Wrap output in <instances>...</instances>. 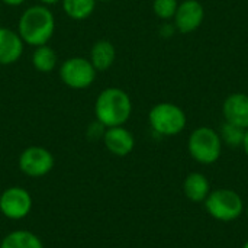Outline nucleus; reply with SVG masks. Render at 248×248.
I'll list each match as a JSON object with an SVG mask.
<instances>
[{
    "label": "nucleus",
    "instance_id": "f8f14e48",
    "mask_svg": "<svg viewBox=\"0 0 248 248\" xmlns=\"http://www.w3.org/2000/svg\"><path fill=\"white\" fill-rule=\"evenodd\" d=\"M23 41L16 31L0 26V65H10L23 54Z\"/></svg>",
    "mask_w": 248,
    "mask_h": 248
},
{
    "label": "nucleus",
    "instance_id": "f257e3e1",
    "mask_svg": "<svg viewBox=\"0 0 248 248\" xmlns=\"http://www.w3.org/2000/svg\"><path fill=\"white\" fill-rule=\"evenodd\" d=\"M16 32L26 45H46L55 32V17L48 6L33 4L20 15Z\"/></svg>",
    "mask_w": 248,
    "mask_h": 248
},
{
    "label": "nucleus",
    "instance_id": "4468645a",
    "mask_svg": "<svg viewBox=\"0 0 248 248\" xmlns=\"http://www.w3.org/2000/svg\"><path fill=\"white\" fill-rule=\"evenodd\" d=\"M211 190H212L211 183L203 173H198V171L190 173L186 176L183 182L185 196L195 203H203L208 195L211 193Z\"/></svg>",
    "mask_w": 248,
    "mask_h": 248
},
{
    "label": "nucleus",
    "instance_id": "393cba45",
    "mask_svg": "<svg viewBox=\"0 0 248 248\" xmlns=\"http://www.w3.org/2000/svg\"><path fill=\"white\" fill-rule=\"evenodd\" d=\"M96 1H110V0H96Z\"/></svg>",
    "mask_w": 248,
    "mask_h": 248
},
{
    "label": "nucleus",
    "instance_id": "6e6552de",
    "mask_svg": "<svg viewBox=\"0 0 248 248\" xmlns=\"http://www.w3.org/2000/svg\"><path fill=\"white\" fill-rule=\"evenodd\" d=\"M32 209V196L23 187H9L0 195V212L12 221L28 217Z\"/></svg>",
    "mask_w": 248,
    "mask_h": 248
},
{
    "label": "nucleus",
    "instance_id": "9d476101",
    "mask_svg": "<svg viewBox=\"0 0 248 248\" xmlns=\"http://www.w3.org/2000/svg\"><path fill=\"white\" fill-rule=\"evenodd\" d=\"M103 142L108 151L116 157H125L132 153L135 147V138L129 129L122 126L106 128L103 134Z\"/></svg>",
    "mask_w": 248,
    "mask_h": 248
},
{
    "label": "nucleus",
    "instance_id": "7ed1b4c3",
    "mask_svg": "<svg viewBox=\"0 0 248 248\" xmlns=\"http://www.w3.org/2000/svg\"><path fill=\"white\" fill-rule=\"evenodd\" d=\"M222 147L224 144L219 132L211 126L196 128L187 140V151L190 157L203 166L217 163L222 154Z\"/></svg>",
    "mask_w": 248,
    "mask_h": 248
},
{
    "label": "nucleus",
    "instance_id": "6ab92c4d",
    "mask_svg": "<svg viewBox=\"0 0 248 248\" xmlns=\"http://www.w3.org/2000/svg\"><path fill=\"white\" fill-rule=\"evenodd\" d=\"M179 7L177 0H154L153 1V12L157 17L163 20H170L174 17L176 10Z\"/></svg>",
    "mask_w": 248,
    "mask_h": 248
},
{
    "label": "nucleus",
    "instance_id": "dca6fc26",
    "mask_svg": "<svg viewBox=\"0 0 248 248\" xmlns=\"http://www.w3.org/2000/svg\"><path fill=\"white\" fill-rule=\"evenodd\" d=\"M58 55L57 52L46 45L36 46L32 54V65L39 73H52L57 68Z\"/></svg>",
    "mask_w": 248,
    "mask_h": 248
},
{
    "label": "nucleus",
    "instance_id": "f03ea898",
    "mask_svg": "<svg viewBox=\"0 0 248 248\" xmlns=\"http://www.w3.org/2000/svg\"><path fill=\"white\" fill-rule=\"evenodd\" d=\"M96 121L105 128L122 126L132 115V100L129 94L119 87L102 90L94 103Z\"/></svg>",
    "mask_w": 248,
    "mask_h": 248
},
{
    "label": "nucleus",
    "instance_id": "9b49d317",
    "mask_svg": "<svg viewBox=\"0 0 248 248\" xmlns=\"http://www.w3.org/2000/svg\"><path fill=\"white\" fill-rule=\"evenodd\" d=\"M222 116L225 122L237 125L243 129L248 128V94L231 93L222 103Z\"/></svg>",
    "mask_w": 248,
    "mask_h": 248
},
{
    "label": "nucleus",
    "instance_id": "f3484780",
    "mask_svg": "<svg viewBox=\"0 0 248 248\" xmlns=\"http://www.w3.org/2000/svg\"><path fill=\"white\" fill-rule=\"evenodd\" d=\"M96 0H61L64 13L73 20H84L90 17L96 9Z\"/></svg>",
    "mask_w": 248,
    "mask_h": 248
},
{
    "label": "nucleus",
    "instance_id": "412c9836",
    "mask_svg": "<svg viewBox=\"0 0 248 248\" xmlns=\"http://www.w3.org/2000/svg\"><path fill=\"white\" fill-rule=\"evenodd\" d=\"M4 4H7V6H12V7H17V6H20V4H23L26 0H1Z\"/></svg>",
    "mask_w": 248,
    "mask_h": 248
},
{
    "label": "nucleus",
    "instance_id": "2eb2a0df",
    "mask_svg": "<svg viewBox=\"0 0 248 248\" xmlns=\"http://www.w3.org/2000/svg\"><path fill=\"white\" fill-rule=\"evenodd\" d=\"M0 248H44V244L33 232L17 230L3 238Z\"/></svg>",
    "mask_w": 248,
    "mask_h": 248
},
{
    "label": "nucleus",
    "instance_id": "4be33fe9",
    "mask_svg": "<svg viewBox=\"0 0 248 248\" xmlns=\"http://www.w3.org/2000/svg\"><path fill=\"white\" fill-rule=\"evenodd\" d=\"M246 153V155L248 157V128L246 129V134H244V141H243V147H241Z\"/></svg>",
    "mask_w": 248,
    "mask_h": 248
},
{
    "label": "nucleus",
    "instance_id": "423d86ee",
    "mask_svg": "<svg viewBox=\"0 0 248 248\" xmlns=\"http://www.w3.org/2000/svg\"><path fill=\"white\" fill-rule=\"evenodd\" d=\"M96 74L97 71L94 70L89 58L71 57L65 60L60 67L61 81L67 87L74 90H83L90 87L96 80Z\"/></svg>",
    "mask_w": 248,
    "mask_h": 248
},
{
    "label": "nucleus",
    "instance_id": "0eeeda50",
    "mask_svg": "<svg viewBox=\"0 0 248 248\" xmlns=\"http://www.w3.org/2000/svg\"><path fill=\"white\" fill-rule=\"evenodd\" d=\"M19 169L29 177L46 176L54 169V155L49 150L38 145L28 147L19 155Z\"/></svg>",
    "mask_w": 248,
    "mask_h": 248
},
{
    "label": "nucleus",
    "instance_id": "20e7f679",
    "mask_svg": "<svg viewBox=\"0 0 248 248\" xmlns=\"http://www.w3.org/2000/svg\"><path fill=\"white\" fill-rule=\"evenodd\" d=\"M203 205L209 217L219 222H232L244 212L243 198L235 190L227 187L211 190Z\"/></svg>",
    "mask_w": 248,
    "mask_h": 248
},
{
    "label": "nucleus",
    "instance_id": "a211bd4d",
    "mask_svg": "<svg viewBox=\"0 0 248 248\" xmlns=\"http://www.w3.org/2000/svg\"><path fill=\"white\" fill-rule=\"evenodd\" d=\"M244 134H246V129H243L237 125L228 124V122H224L221 126V131H219V137L222 140V144H225L231 148L243 147Z\"/></svg>",
    "mask_w": 248,
    "mask_h": 248
},
{
    "label": "nucleus",
    "instance_id": "b1692460",
    "mask_svg": "<svg viewBox=\"0 0 248 248\" xmlns=\"http://www.w3.org/2000/svg\"><path fill=\"white\" fill-rule=\"evenodd\" d=\"M243 248H248V241H246V244L243 246Z\"/></svg>",
    "mask_w": 248,
    "mask_h": 248
},
{
    "label": "nucleus",
    "instance_id": "5701e85b",
    "mask_svg": "<svg viewBox=\"0 0 248 248\" xmlns=\"http://www.w3.org/2000/svg\"><path fill=\"white\" fill-rule=\"evenodd\" d=\"M39 1H41V4L51 6V4H57V3H60L61 0H39Z\"/></svg>",
    "mask_w": 248,
    "mask_h": 248
},
{
    "label": "nucleus",
    "instance_id": "1a4fd4ad",
    "mask_svg": "<svg viewBox=\"0 0 248 248\" xmlns=\"http://www.w3.org/2000/svg\"><path fill=\"white\" fill-rule=\"evenodd\" d=\"M174 26L180 33L195 32L205 19V9L199 0H185L179 3L174 15Z\"/></svg>",
    "mask_w": 248,
    "mask_h": 248
},
{
    "label": "nucleus",
    "instance_id": "39448f33",
    "mask_svg": "<svg viewBox=\"0 0 248 248\" xmlns=\"http://www.w3.org/2000/svg\"><path fill=\"white\" fill-rule=\"evenodd\" d=\"M148 122L155 134L161 137H174L186 128L187 116L180 106L170 102H161L151 108Z\"/></svg>",
    "mask_w": 248,
    "mask_h": 248
},
{
    "label": "nucleus",
    "instance_id": "aec40b11",
    "mask_svg": "<svg viewBox=\"0 0 248 248\" xmlns=\"http://www.w3.org/2000/svg\"><path fill=\"white\" fill-rule=\"evenodd\" d=\"M177 29H176L174 23H164L163 28H161V35L163 36H171V35H174Z\"/></svg>",
    "mask_w": 248,
    "mask_h": 248
},
{
    "label": "nucleus",
    "instance_id": "a878e982",
    "mask_svg": "<svg viewBox=\"0 0 248 248\" xmlns=\"http://www.w3.org/2000/svg\"><path fill=\"white\" fill-rule=\"evenodd\" d=\"M247 217H248V208H247Z\"/></svg>",
    "mask_w": 248,
    "mask_h": 248
},
{
    "label": "nucleus",
    "instance_id": "ddd939ff",
    "mask_svg": "<svg viewBox=\"0 0 248 248\" xmlns=\"http://www.w3.org/2000/svg\"><path fill=\"white\" fill-rule=\"evenodd\" d=\"M89 60L97 73L108 71L116 60V48L110 41L100 39L93 44Z\"/></svg>",
    "mask_w": 248,
    "mask_h": 248
}]
</instances>
